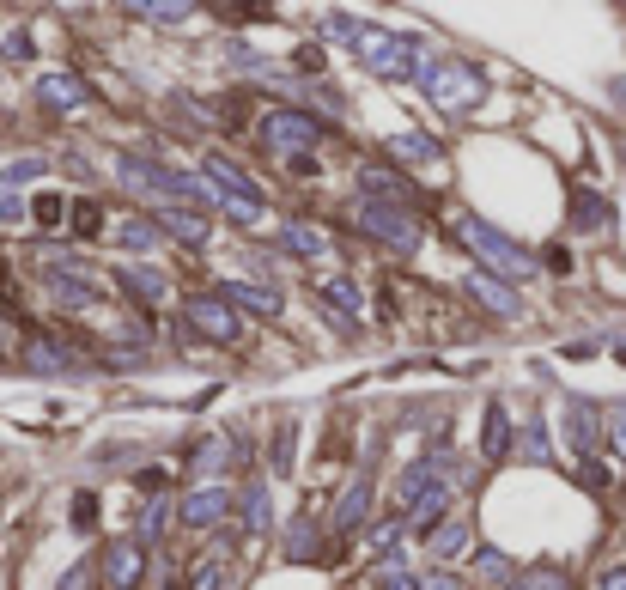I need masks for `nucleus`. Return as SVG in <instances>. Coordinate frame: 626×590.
<instances>
[{"instance_id":"ddd939ff","label":"nucleus","mask_w":626,"mask_h":590,"mask_svg":"<svg viewBox=\"0 0 626 590\" xmlns=\"http://www.w3.org/2000/svg\"><path fill=\"white\" fill-rule=\"evenodd\" d=\"M37 92H43V104H55V110H80V104L92 98L80 80H73V73H49V80H43Z\"/></svg>"},{"instance_id":"a211bd4d","label":"nucleus","mask_w":626,"mask_h":590,"mask_svg":"<svg viewBox=\"0 0 626 590\" xmlns=\"http://www.w3.org/2000/svg\"><path fill=\"white\" fill-rule=\"evenodd\" d=\"M481 445H487V457H511V414L493 402L487 408V426H481Z\"/></svg>"},{"instance_id":"4be33fe9","label":"nucleus","mask_w":626,"mask_h":590,"mask_svg":"<svg viewBox=\"0 0 626 590\" xmlns=\"http://www.w3.org/2000/svg\"><path fill=\"white\" fill-rule=\"evenodd\" d=\"M280 244L292 250V256H323L329 244H323V232H310V226H286L280 232Z\"/></svg>"},{"instance_id":"4468645a","label":"nucleus","mask_w":626,"mask_h":590,"mask_svg":"<svg viewBox=\"0 0 626 590\" xmlns=\"http://www.w3.org/2000/svg\"><path fill=\"white\" fill-rule=\"evenodd\" d=\"M159 226H171L183 244H207V213H189V207H159Z\"/></svg>"},{"instance_id":"c756f323","label":"nucleus","mask_w":626,"mask_h":590,"mask_svg":"<svg viewBox=\"0 0 626 590\" xmlns=\"http://www.w3.org/2000/svg\"><path fill=\"white\" fill-rule=\"evenodd\" d=\"M475 572H481V578H499V584H505V578H511V560H505L499 548H481V554H475Z\"/></svg>"},{"instance_id":"2f4dec72","label":"nucleus","mask_w":626,"mask_h":590,"mask_svg":"<svg viewBox=\"0 0 626 590\" xmlns=\"http://www.w3.org/2000/svg\"><path fill=\"white\" fill-rule=\"evenodd\" d=\"M511 590H566V578L560 572H523V578H511Z\"/></svg>"},{"instance_id":"5701e85b","label":"nucleus","mask_w":626,"mask_h":590,"mask_svg":"<svg viewBox=\"0 0 626 590\" xmlns=\"http://www.w3.org/2000/svg\"><path fill=\"white\" fill-rule=\"evenodd\" d=\"M468 548V524H444V530H432V554L438 560H456Z\"/></svg>"},{"instance_id":"6e6552de","label":"nucleus","mask_w":626,"mask_h":590,"mask_svg":"<svg viewBox=\"0 0 626 590\" xmlns=\"http://www.w3.org/2000/svg\"><path fill=\"white\" fill-rule=\"evenodd\" d=\"M225 511H231V493H225V487H201V493L183 499V524H189V530H213Z\"/></svg>"},{"instance_id":"f8f14e48","label":"nucleus","mask_w":626,"mask_h":590,"mask_svg":"<svg viewBox=\"0 0 626 590\" xmlns=\"http://www.w3.org/2000/svg\"><path fill=\"white\" fill-rule=\"evenodd\" d=\"M225 299H231V305H244V311H256V317H280V292L250 286V280H231V286H225Z\"/></svg>"},{"instance_id":"a878e982","label":"nucleus","mask_w":626,"mask_h":590,"mask_svg":"<svg viewBox=\"0 0 626 590\" xmlns=\"http://www.w3.org/2000/svg\"><path fill=\"white\" fill-rule=\"evenodd\" d=\"M602 432H608V451H614V463H626V402H620V408H608Z\"/></svg>"},{"instance_id":"bb28decb","label":"nucleus","mask_w":626,"mask_h":590,"mask_svg":"<svg viewBox=\"0 0 626 590\" xmlns=\"http://www.w3.org/2000/svg\"><path fill=\"white\" fill-rule=\"evenodd\" d=\"M244 524H250V536L268 530V487H250L244 493Z\"/></svg>"},{"instance_id":"c9c22d12","label":"nucleus","mask_w":626,"mask_h":590,"mask_svg":"<svg viewBox=\"0 0 626 590\" xmlns=\"http://www.w3.org/2000/svg\"><path fill=\"white\" fill-rule=\"evenodd\" d=\"M329 299L353 317V311H359V286H353V280H329Z\"/></svg>"},{"instance_id":"7ed1b4c3","label":"nucleus","mask_w":626,"mask_h":590,"mask_svg":"<svg viewBox=\"0 0 626 590\" xmlns=\"http://www.w3.org/2000/svg\"><path fill=\"white\" fill-rule=\"evenodd\" d=\"M359 226L377 238V244H396V250H414L420 244V226L408 207H377V201H359Z\"/></svg>"},{"instance_id":"7c9ffc66","label":"nucleus","mask_w":626,"mask_h":590,"mask_svg":"<svg viewBox=\"0 0 626 590\" xmlns=\"http://www.w3.org/2000/svg\"><path fill=\"white\" fill-rule=\"evenodd\" d=\"M377 590H420V584L408 578V566H402V560H383V572H377Z\"/></svg>"},{"instance_id":"9d476101","label":"nucleus","mask_w":626,"mask_h":590,"mask_svg":"<svg viewBox=\"0 0 626 590\" xmlns=\"http://www.w3.org/2000/svg\"><path fill=\"white\" fill-rule=\"evenodd\" d=\"M104 566H110V590H134L140 584V542H116L104 554Z\"/></svg>"},{"instance_id":"423d86ee","label":"nucleus","mask_w":626,"mask_h":590,"mask_svg":"<svg viewBox=\"0 0 626 590\" xmlns=\"http://www.w3.org/2000/svg\"><path fill=\"white\" fill-rule=\"evenodd\" d=\"M359 189H365V201H377V207H389V201H414V183L402 177V171H383V165H365L359 171Z\"/></svg>"},{"instance_id":"393cba45","label":"nucleus","mask_w":626,"mask_h":590,"mask_svg":"<svg viewBox=\"0 0 626 590\" xmlns=\"http://www.w3.org/2000/svg\"><path fill=\"white\" fill-rule=\"evenodd\" d=\"M523 457H529V463H547V457H554V438H547V426H541V420H529V426H523Z\"/></svg>"},{"instance_id":"0eeeda50","label":"nucleus","mask_w":626,"mask_h":590,"mask_svg":"<svg viewBox=\"0 0 626 590\" xmlns=\"http://www.w3.org/2000/svg\"><path fill=\"white\" fill-rule=\"evenodd\" d=\"M468 292H475V299H481L487 311H499L505 323H517V317H523V299H517V292H511L505 280H493L487 268H481V274H468Z\"/></svg>"},{"instance_id":"dca6fc26","label":"nucleus","mask_w":626,"mask_h":590,"mask_svg":"<svg viewBox=\"0 0 626 590\" xmlns=\"http://www.w3.org/2000/svg\"><path fill=\"white\" fill-rule=\"evenodd\" d=\"M159 238H165V226H159V219H140V213L116 226V244H122V250H152Z\"/></svg>"},{"instance_id":"b1692460","label":"nucleus","mask_w":626,"mask_h":590,"mask_svg":"<svg viewBox=\"0 0 626 590\" xmlns=\"http://www.w3.org/2000/svg\"><path fill=\"white\" fill-rule=\"evenodd\" d=\"M43 171H49L43 159H7V165H0V189H19V183H31Z\"/></svg>"},{"instance_id":"e433bc0d","label":"nucleus","mask_w":626,"mask_h":590,"mask_svg":"<svg viewBox=\"0 0 626 590\" xmlns=\"http://www.w3.org/2000/svg\"><path fill=\"white\" fill-rule=\"evenodd\" d=\"M31 213H37V219H49V226H61V219H67V201H61V195H43Z\"/></svg>"},{"instance_id":"412c9836","label":"nucleus","mask_w":626,"mask_h":590,"mask_svg":"<svg viewBox=\"0 0 626 590\" xmlns=\"http://www.w3.org/2000/svg\"><path fill=\"white\" fill-rule=\"evenodd\" d=\"M389 153H396V159H438V140H432V134L402 128V134H389Z\"/></svg>"},{"instance_id":"9b49d317","label":"nucleus","mask_w":626,"mask_h":590,"mask_svg":"<svg viewBox=\"0 0 626 590\" xmlns=\"http://www.w3.org/2000/svg\"><path fill=\"white\" fill-rule=\"evenodd\" d=\"M189 317H195L213 341H238V317H231L219 299H195V305H189Z\"/></svg>"},{"instance_id":"1a4fd4ad","label":"nucleus","mask_w":626,"mask_h":590,"mask_svg":"<svg viewBox=\"0 0 626 590\" xmlns=\"http://www.w3.org/2000/svg\"><path fill=\"white\" fill-rule=\"evenodd\" d=\"M116 280H122V292H134L146 305H165V292H171V280L159 268H116Z\"/></svg>"},{"instance_id":"6ab92c4d","label":"nucleus","mask_w":626,"mask_h":590,"mask_svg":"<svg viewBox=\"0 0 626 590\" xmlns=\"http://www.w3.org/2000/svg\"><path fill=\"white\" fill-rule=\"evenodd\" d=\"M572 226H578V232H602V226H608V201H596V195L578 189V195H572Z\"/></svg>"},{"instance_id":"39448f33","label":"nucleus","mask_w":626,"mask_h":590,"mask_svg":"<svg viewBox=\"0 0 626 590\" xmlns=\"http://www.w3.org/2000/svg\"><path fill=\"white\" fill-rule=\"evenodd\" d=\"M566 438H572V451L590 463L596 438H602V408H590L584 396H572V402H566Z\"/></svg>"},{"instance_id":"72a5a7b5","label":"nucleus","mask_w":626,"mask_h":590,"mask_svg":"<svg viewBox=\"0 0 626 590\" xmlns=\"http://www.w3.org/2000/svg\"><path fill=\"white\" fill-rule=\"evenodd\" d=\"M25 219H31V207H25L19 195H7V189H0V226H25Z\"/></svg>"},{"instance_id":"58836bf2","label":"nucleus","mask_w":626,"mask_h":590,"mask_svg":"<svg viewBox=\"0 0 626 590\" xmlns=\"http://www.w3.org/2000/svg\"><path fill=\"white\" fill-rule=\"evenodd\" d=\"M602 590H626V566H602Z\"/></svg>"},{"instance_id":"20e7f679","label":"nucleus","mask_w":626,"mask_h":590,"mask_svg":"<svg viewBox=\"0 0 626 590\" xmlns=\"http://www.w3.org/2000/svg\"><path fill=\"white\" fill-rule=\"evenodd\" d=\"M432 98L444 110H468V104L487 98V80H481L475 67H432Z\"/></svg>"},{"instance_id":"aec40b11","label":"nucleus","mask_w":626,"mask_h":590,"mask_svg":"<svg viewBox=\"0 0 626 590\" xmlns=\"http://www.w3.org/2000/svg\"><path fill=\"white\" fill-rule=\"evenodd\" d=\"M438 518H450V481H438L426 499H414V524H420V530H432Z\"/></svg>"},{"instance_id":"ea45409f","label":"nucleus","mask_w":626,"mask_h":590,"mask_svg":"<svg viewBox=\"0 0 626 590\" xmlns=\"http://www.w3.org/2000/svg\"><path fill=\"white\" fill-rule=\"evenodd\" d=\"M426 590H456V584L450 578H426Z\"/></svg>"},{"instance_id":"473e14b6","label":"nucleus","mask_w":626,"mask_h":590,"mask_svg":"<svg viewBox=\"0 0 626 590\" xmlns=\"http://www.w3.org/2000/svg\"><path fill=\"white\" fill-rule=\"evenodd\" d=\"M286 554L292 560H317V530H292L286 536Z\"/></svg>"},{"instance_id":"a19ab883","label":"nucleus","mask_w":626,"mask_h":590,"mask_svg":"<svg viewBox=\"0 0 626 590\" xmlns=\"http://www.w3.org/2000/svg\"><path fill=\"white\" fill-rule=\"evenodd\" d=\"M614 98H620V104H626V86H614Z\"/></svg>"},{"instance_id":"c85d7f7f","label":"nucleus","mask_w":626,"mask_h":590,"mask_svg":"<svg viewBox=\"0 0 626 590\" xmlns=\"http://www.w3.org/2000/svg\"><path fill=\"white\" fill-rule=\"evenodd\" d=\"M365 31H371V25H359V19H347V13L329 19V43H365Z\"/></svg>"},{"instance_id":"2eb2a0df","label":"nucleus","mask_w":626,"mask_h":590,"mask_svg":"<svg viewBox=\"0 0 626 590\" xmlns=\"http://www.w3.org/2000/svg\"><path fill=\"white\" fill-rule=\"evenodd\" d=\"M365 505H371V481L359 475L341 499H335V530H359V518H365Z\"/></svg>"},{"instance_id":"f3484780","label":"nucleus","mask_w":626,"mask_h":590,"mask_svg":"<svg viewBox=\"0 0 626 590\" xmlns=\"http://www.w3.org/2000/svg\"><path fill=\"white\" fill-rule=\"evenodd\" d=\"M25 359L37 365V372H73V365H80V359H73V353H67L61 341H43V335H37V341L25 347Z\"/></svg>"},{"instance_id":"f03ea898","label":"nucleus","mask_w":626,"mask_h":590,"mask_svg":"<svg viewBox=\"0 0 626 590\" xmlns=\"http://www.w3.org/2000/svg\"><path fill=\"white\" fill-rule=\"evenodd\" d=\"M262 146H274V153H286V159H298V153H310L317 146V116H304V110H268L262 116Z\"/></svg>"},{"instance_id":"f257e3e1","label":"nucleus","mask_w":626,"mask_h":590,"mask_svg":"<svg viewBox=\"0 0 626 590\" xmlns=\"http://www.w3.org/2000/svg\"><path fill=\"white\" fill-rule=\"evenodd\" d=\"M462 238H468V250H475V256H481L499 280H511V286H517V280H535V256H529V250H517L505 232L481 226V219H462Z\"/></svg>"},{"instance_id":"f704fd0d","label":"nucleus","mask_w":626,"mask_h":590,"mask_svg":"<svg viewBox=\"0 0 626 590\" xmlns=\"http://www.w3.org/2000/svg\"><path fill=\"white\" fill-rule=\"evenodd\" d=\"M134 19H152V25H183L189 7H134Z\"/></svg>"},{"instance_id":"79ce46f5","label":"nucleus","mask_w":626,"mask_h":590,"mask_svg":"<svg viewBox=\"0 0 626 590\" xmlns=\"http://www.w3.org/2000/svg\"><path fill=\"white\" fill-rule=\"evenodd\" d=\"M0 590H7V584H0Z\"/></svg>"},{"instance_id":"cd10ccee","label":"nucleus","mask_w":626,"mask_h":590,"mask_svg":"<svg viewBox=\"0 0 626 590\" xmlns=\"http://www.w3.org/2000/svg\"><path fill=\"white\" fill-rule=\"evenodd\" d=\"M73 232H80V238H98V232H104L98 201H80V207H73Z\"/></svg>"},{"instance_id":"4c0bfd02","label":"nucleus","mask_w":626,"mask_h":590,"mask_svg":"<svg viewBox=\"0 0 626 590\" xmlns=\"http://www.w3.org/2000/svg\"><path fill=\"white\" fill-rule=\"evenodd\" d=\"M92 511H98V499L80 493V499H73V524H92Z\"/></svg>"}]
</instances>
